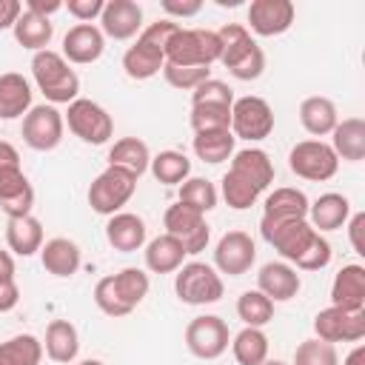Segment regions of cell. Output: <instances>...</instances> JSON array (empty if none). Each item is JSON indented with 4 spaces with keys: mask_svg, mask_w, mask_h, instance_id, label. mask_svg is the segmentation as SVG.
I'll use <instances>...</instances> for the list:
<instances>
[{
    "mask_svg": "<svg viewBox=\"0 0 365 365\" xmlns=\"http://www.w3.org/2000/svg\"><path fill=\"white\" fill-rule=\"evenodd\" d=\"M31 77H34L37 88L43 91V97L51 106H57V103H74L77 94H80V77H77V71L54 48L34 51V57H31Z\"/></svg>",
    "mask_w": 365,
    "mask_h": 365,
    "instance_id": "1",
    "label": "cell"
},
{
    "mask_svg": "<svg viewBox=\"0 0 365 365\" xmlns=\"http://www.w3.org/2000/svg\"><path fill=\"white\" fill-rule=\"evenodd\" d=\"M220 37L211 29H182L165 46V63L171 66H205L220 63Z\"/></svg>",
    "mask_w": 365,
    "mask_h": 365,
    "instance_id": "2",
    "label": "cell"
},
{
    "mask_svg": "<svg viewBox=\"0 0 365 365\" xmlns=\"http://www.w3.org/2000/svg\"><path fill=\"white\" fill-rule=\"evenodd\" d=\"M222 277L208 262H182L174 271V294L185 305H211L222 299Z\"/></svg>",
    "mask_w": 365,
    "mask_h": 365,
    "instance_id": "3",
    "label": "cell"
},
{
    "mask_svg": "<svg viewBox=\"0 0 365 365\" xmlns=\"http://www.w3.org/2000/svg\"><path fill=\"white\" fill-rule=\"evenodd\" d=\"M63 120H66L68 131H71L77 140L88 143V145H103V143H108L111 134H114V120H111V114H108L100 103L86 100V97H77L74 103H68V111L63 114Z\"/></svg>",
    "mask_w": 365,
    "mask_h": 365,
    "instance_id": "4",
    "label": "cell"
},
{
    "mask_svg": "<svg viewBox=\"0 0 365 365\" xmlns=\"http://www.w3.org/2000/svg\"><path fill=\"white\" fill-rule=\"evenodd\" d=\"M134 191H137V177H131L123 168L108 165L88 185V205H91V211H97L103 217H111L134 197Z\"/></svg>",
    "mask_w": 365,
    "mask_h": 365,
    "instance_id": "5",
    "label": "cell"
},
{
    "mask_svg": "<svg viewBox=\"0 0 365 365\" xmlns=\"http://www.w3.org/2000/svg\"><path fill=\"white\" fill-rule=\"evenodd\" d=\"M271 131H274V111H271V106L262 97H257V94L234 97V106H231V134L237 140L259 143Z\"/></svg>",
    "mask_w": 365,
    "mask_h": 365,
    "instance_id": "6",
    "label": "cell"
},
{
    "mask_svg": "<svg viewBox=\"0 0 365 365\" xmlns=\"http://www.w3.org/2000/svg\"><path fill=\"white\" fill-rule=\"evenodd\" d=\"M288 168L311 182H325L336 174L339 160L334 154V148L322 140H302L288 151Z\"/></svg>",
    "mask_w": 365,
    "mask_h": 365,
    "instance_id": "7",
    "label": "cell"
},
{
    "mask_svg": "<svg viewBox=\"0 0 365 365\" xmlns=\"http://www.w3.org/2000/svg\"><path fill=\"white\" fill-rule=\"evenodd\" d=\"M163 225H165V234H171L185 254H200L205 251L208 240H211V228L205 222V214L182 205V202H174L165 208V217H163Z\"/></svg>",
    "mask_w": 365,
    "mask_h": 365,
    "instance_id": "8",
    "label": "cell"
},
{
    "mask_svg": "<svg viewBox=\"0 0 365 365\" xmlns=\"http://www.w3.org/2000/svg\"><path fill=\"white\" fill-rule=\"evenodd\" d=\"M63 131H66V120L63 111H57V106L43 103V106H31L29 114L23 117V143L34 151H51L63 143Z\"/></svg>",
    "mask_w": 365,
    "mask_h": 365,
    "instance_id": "9",
    "label": "cell"
},
{
    "mask_svg": "<svg viewBox=\"0 0 365 365\" xmlns=\"http://www.w3.org/2000/svg\"><path fill=\"white\" fill-rule=\"evenodd\" d=\"M185 345L197 359H217L231 345V331L222 317L202 314L185 325Z\"/></svg>",
    "mask_w": 365,
    "mask_h": 365,
    "instance_id": "10",
    "label": "cell"
},
{
    "mask_svg": "<svg viewBox=\"0 0 365 365\" xmlns=\"http://www.w3.org/2000/svg\"><path fill=\"white\" fill-rule=\"evenodd\" d=\"M259 234L274 251H279L285 262L297 265L319 231H314L308 220H291V222H259Z\"/></svg>",
    "mask_w": 365,
    "mask_h": 365,
    "instance_id": "11",
    "label": "cell"
},
{
    "mask_svg": "<svg viewBox=\"0 0 365 365\" xmlns=\"http://www.w3.org/2000/svg\"><path fill=\"white\" fill-rule=\"evenodd\" d=\"M317 339L322 342H359L365 336V311H342L336 305L322 308L314 317Z\"/></svg>",
    "mask_w": 365,
    "mask_h": 365,
    "instance_id": "12",
    "label": "cell"
},
{
    "mask_svg": "<svg viewBox=\"0 0 365 365\" xmlns=\"http://www.w3.org/2000/svg\"><path fill=\"white\" fill-rule=\"evenodd\" d=\"M257 259V245L245 231H225L214 248V268L228 277H242Z\"/></svg>",
    "mask_w": 365,
    "mask_h": 365,
    "instance_id": "13",
    "label": "cell"
},
{
    "mask_svg": "<svg viewBox=\"0 0 365 365\" xmlns=\"http://www.w3.org/2000/svg\"><path fill=\"white\" fill-rule=\"evenodd\" d=\"M297 9L291 0H251L248 6V29L259 37H277L291 29Z\"/></svg>",
    "mask_w": 365,
    "mask_h": 365,
    "instance_id": "14",
    "label": "cell"
},
{
    "mask_svg": "<svg viewBox=\"0 0 365 365\" xmlns=\"http://www.w3.org/2000/svg\"><path fill=\"white\" fill-rule=\"evenodd\" d=\"M0 208L9 220L29 217L34 208V188L20 165L0 168Z\"/></svg>",
    "mask_w": 365,
    "mask_h": 365,
    "instance_id": "15",
    "label": "cell"
},
{
    "mask_svg": "<svg viewBox=\"0 0 365 365\" xmlns=\"http://www.w3.org/2000/svg\"><path fill=\"white\" fill-rule=\"evenodd\" d=\"M100 31L111 40H131L143 31V9L134 0H108L100 14Z\"/></svg>",
    "mask_w": 365,
    "mask_h": 365,
    "instance_id": "16",
    "label": "cell"
},
{
    "mask_svg": "<svg viewBox=\"0 0 365 365\" xmlns=\"http://www.w3.org/2000/svg\"><path fill=\"white\" fill-rule=\"evenodd\" d=\"M103 48H106V37L100 31V26L94 23H77L66 31L63 37V57L68 60V66H88V63H97L103 57Z\"/></svg>",
    "mask_w": 365,
    "mask_h": 365,
    "instance_id": "17",
    "label": "cell"
},
{
    "mask_svg": "<svg viewBox=\"0 0 365 365\" xmlns=\"http://www.w3.org/2000/svg\"><path fill=\"white\" fill-rule=\"evenodd\" d=\"M302 279L288 262H265L257 274V291H262L271 302H288L299 294Z\"/></svg>",
    "mask_w": 365,
    "mask_h": 365,
    "instance_id": "18",
    "label": "cell"
},
{
    "mask_svg": "<svg viewBox=\"0 0 365 365\" xmlns=\"http://www.w3.org/2000/svg\"><path fill=\"white\" fill-rule=\"evenodd\" d=\"M331 305L342 311H365V268L359 262L342 265L331 282Z\"/></svg>",
    "mask_w": 365,
    "mask_h": 365,
    "instance_id": "19",
    "label": "cell"
},
{
    "mask_svg": "<svg viewBox=\"0 0 365 365\" xmlns=\"http://www.w3.org/2000/svg\"><path fill=\"white\" fill-rule=\"evenodd\" d=\"M145 237H148V231H145L143 217H137V214H131V211H117V214H111L108 222H106V240H108V245H111L114 251H120V254L140 251V248L145 245Z\"/></svg>",
    "mask_w": 365,
    "mask_h": 365,
    "instance_id": "20",
    "label": "cell"
},
{
    "mask_svg": "<svg viewBox=\"0 0 365 365\" xmlns=\"http://www.w3.org/2000/svg\"><path fill=\"white\" fill-rule=\"evenodd\" d=\"M40 262L51 277H60V279L74 277L80 271V262H83L80 245L68 237H51L40 248Z\"/></svg>",
    "mask_w": 365,
    "mask_h": 365,
    "instance_id": "21",
    "label": "cell"
},
{
    "mask_svg": "<svg viewBox=\"0 0 365 365\" xmlns=\"http://www.w3.org/2000/svg\"><path fill=\"white\" fill-rule=\"evenodd\" d=\"M291 220H308V197L299 188H274L265 197L262 220L259 222H291Z\"/></svg>",
    "mask_w": 365,
    "mask_h": 365,
    "instance_id": "22",
    "label": "cell"
},
{
    "mask_svg": "<svg viewBox=\"0 0 365 365\" xmlns=\"http://www.w3.org/2000/svg\"><path fill=\"white\" fill-rule=\"evenodd\" d=\"M163 66H165V51L148 43L145 37H137L134 46H128L123 54V71L131 80H151L154 74L163 71Z\"/></svg>",
    "mask_w": 365,
    "mask_h": 365,
    "instance_id": "23",
    "label": "cell"
},
{
    "mask_svg": "<svg viewBox=\"0 0 365 365\" xmlns=\"http://www.w3.org/2000/svg\"><path fill=\"white\" fill-rule=\"evenodd\" d=\"M351 217V202L345 194L328 191L322 197H317L314 202H308V222L314 231H336L348 222Z\"/></svg>",
    "mask_w": 365,
    "mask_h": 365,
    "instance_id": "24",
    "label": "cell"
},
{
    "mask_svg": "<svg viewBox=\"0 0 365 365\" xmlns=\"http://www.w3.org/2000/svg\"><path fill=\"white\" fill-rule=\"evenodd\" d=\"M29 108H31V83L17 71L0 74V120L26 117Z\"/></svg>",
    "mask_w": 365,
    "mask_h": 365,
    "instance_id": "25",
    "label": "cell"
},
{
    "mask_svg": "<svg viewBox=\"0 0 365 365\" xmlns=\"http://www.w3.org/2000/svg\"><path fill=\"white\" fill-rule=\"evenodd\" d=\"M43 351L51 362H60V365H68L77 359L80 354V336H77V328L68 322V319H51L48 328H46V339H43Z\"/></svg>",
    "mask_w": 365,
    "mask_h": 365,
    "instance_id": "26",
    "label": "cell"
},
{
    "mask_svg": "<svg viewBox=\"0 0 365 365\" xmlns=\"http://www.w3.org/2000/svg\"><path fill=\"white\" fill-rule=\"evenodd\" d=\"M331 148L336 160L359 163L365 157V120L362 117H345L331 131Z\"/></svg>",
    "mask_w": 365,
    "mask_h": 365,
    "instance_id": "27",
    "label": "cell"
},
{
    "mask_svg": "<svg viewBox=\"0 0 365 365\" xmlns=\"http://www.w3.org/2000/svg\"><path fill=\"white\" fill-rule=\"evenodd\" d=\"M299 123H302V128H305L311 137H317V140L325 137V134H331L334 125L339 123V114H336L334 100L319 97V94L305 97V100L299 103Z\"/></svg>",
    "mask_w": 365,
    "mask_h": 365,
    "instance_id": "28",
    "label": "cell"
},
{
    "mask_svg": "<svg viewBox=\"0 0 365 365\" xmlns=\"http://www.w3.org/2000/svg\"><path fill=\"white\" fill-rule=\"evenodd\" d=\"M231 171H237L240 177H245L248 182H254L259 191H265L274 182V163L262 148H240L231 157Z\"/></svg>",
    "mask_w": 365,
    "mask_h": 365,
    "instance_id": "29",
    "label": "cell"
},
{
    "mask_svg": "<svg viewBox=\"0 0 365 365\" xmlns=\"http://www.w3.org/2000/svg\"><path fill=\"white\" fill-rule=\"evenodd\" d=\"M6 245L17 257H31L43 248V222L37 217H14L6 222Z\"/></svg>",
    "mask_w": 365,
    "mask_h": 365,
    "instance_id": "30",
    "label": "cell"
},
{
    "mask_svg": "<svg viewBox=\"0 0 365 365\" xmlns=\"http://www.w3.org/2000/svg\"><path fill=\"white\" fill-rule=\"evenodd\" d=\"M11 34H14V40H17L23 48H29V51H43V48H48V43H51V37H54V23H51V17H43V14H37V11L23 9V14L17 17Z\"/></svg>",
    "mask_w": 365,
    "mask_h": 365,
    "instance_id": "31",
    "label": "cell"
},
{
    "mask_svg": "<svg viewBox=\"0 0 365 365\" xmlns=\"http://www.w3.org/2000/svg\"><path fill=\"white\" fill-rule=\"evenodd\" d=\"M108 165L123 168L140 180L151 165V151L140 137H123L108 148Z\"/></svg>",
    "mask_w": 365,
    "mask_h": 365,
    "instance_id": "32",
    "label": "cell"
},
{
    "mask_svg": "<svg viewBox=\"0 0 365 365\" xmlns=\"http://www.w3.org/2000/svg\"><path fill=\"white\" fill-rule=\"evenodd\" d=\"M185 257L188 254L171 234H160L145 245V268L151 274H174L185 262Z\"/></svg>",
    "mask_w": 365,
    "mask_h": 365,
    "instance_id": "33",
    "label": "cell"
},
{
    "mask_svg": "<svg viewBox=\"0 0 365 365\" xmlns=\"http://www.w3.org/2000/svg\"><path fill=\"white\" fill-rule=\"evenodd\" d=\"M234 143H237V137L231 134V128H225V131H200V134H194L191 145L202 163L220 165L234 157Z\"/></svg>",
    "mask_w": 365,
    "mask_h": 365,
    "instance_id": "34",
    "label": "cell"
},
{
    "mask_svg": "<svg viewBox=\"0 0 365 365\" xmlns=\"http://www.w3.org/2000/svg\"><path fill=\"white\" fill-rule=\"evenodd\" d=\"M231 354L240 365H262L268 359V336L262 328H242L231 339Z\"/></svg>",
    "mask_w": 365,
    "mask_h": 365,
    "instance_id": "35",
    "label": "cell"
},
{
    "mask_svg": "<svg viewBox=\"0 0 365 365\" xmlns=\"http://www.w3.org/2000/svg\"><path fill=\"white\" fill-rule=\"evenodd\" d=\"M148 171L163 185H180V182H185L191 177V160L182 151H171L168 148V151H160L157 157H151Z\"/></svg>",
    "mask_w": 365,
    "mask_h": 365,
    "instance_id": "36",
    "label": "cell"
},
{
    "mask_svg": "<svg viewBox=\"0 0 365 365\" xmlns=\"http://www.w3.org/2000/svg\"><path fill=\"white\" fill-rule=\"evenodd\" d=\"M43 342L34 334H17L0 342V365H40Z\"/></svg>",
    "mask_w": 365,
    "mask_h": 365,
    "instance_id": "37",
    "label": "cell"
},
{
    "mask_svg": "<svg viewBox=\"0 0 365 365\" xmlns=\"http://www.w3.org/2000/svg\"><path fill=\"white\" fill-rule=\"evenodd\" d=\"M111 282H114V291L120 294V299H123L131 311L145 299V294H148V288H151L148 274H145L143 268H134V265H128V268L111 274Z\"/></svg>",
    "mask_w": 365,
    "mask_h": 365,
    "instance_id": "38",
    "label": "cell"
},
{
    "mask_svg": "<svg viewBox=\"0 0 365 365\" xmlns=\"http://www.w3.org/2000/svg\"><path fill=\"white\" fill-rule=\"evenodd\" d=\"M177 202L200 211V214H208L217 208V188L211 180L205 177H188L185 182H180V191H177Z\"/></svg>",
    "mask_w": 365,
    "mask_h": 365,
    "instance_id": "39",
    "label": "cell"
},
{
    "mask_svg": "<svg viewBox=\"0 0 365 365\" xmlns=\"http://www.w3.org/2000/svg\"><path fill=\"white\" fill-rule=\"evenodd\" d=\"M237 317L248 325V328H262L274 319V302L262 294V291H242L237 299Z\"/></svg>",
    "mask_w": 365,
    "mask_h": 365,
    "instance_id": "40",
    "label": "cell"
},
{
    "mask_svg": "<svg viewBox=\"0 0 365 365\" xmlns=\"http://www.w3.org/2000/svg\"><path fill=\"white\" fill-rule=\"evenodd\" d=\"M222 66H225L228 74L237 77V80H257V77L265 71V51H262V48L257 46V40H254V43H248L242 51H237L234 57H228Z\"/></svg>",
    "mask_w": 365,
    "mask_h": 365,
    "instance_id": "41",
    "label": "cell"
},
{
    "mask_svg": "<svg viewBox=\"0 0 365 365\" xmlns=\"http://www.w3.org/2000/svg\"><path fill=\"white\" fill-rule=\"evenodd\" d=\"M220 188H222V197H225V202L234 208V211H242V208H251L254 202H257V197L262 194L254 182H248L245 177H240L237 171H225L222 174V182H220Z\"/></svg>",
    "mask_w": 365,
    "mask_h": 365,
    "instance_id": "42",
    "label": "cell"
},
{
    "mask_svg": "<svg viewBox=\"0 0 365 365\" xmlns=\"http://www.w3.org/2000/svg\"><path fill=\"white\" fill-rule=\"evenodd\" d=\"M191 128H194V134H200V131H225V128H231V108L197 103V106H191Z\"/></svg>",
    "mask_w": 365,
    "mask_h": 365,
    "instance_id": "43",
    "label": "cell"
},
{
    "mask_svg": "<svg viewBox=\"0 0 365 365\" xmlns=\"http://www.w3.org/2000/svg\"><path fill=\"white\" fill-rule=\"evenodd\" d=\"M294 365H339L336 348L322 339H305L294 351Z\"/></svg>",
    "mask_w": 365,
    "mask_h": 365,
    "instance_id": "44",
    "label": "cell"
},
{
    "mask_svg": "<svg viewBox=\"0 0 365 365\" xmlns=\"http://www.w3.org/2000/svg\"><path fill=\"white\" fill-rule=\"evenodd\" d=\"M163 77L174 88L194 91L200 83H205L211 77V68H205V66H171V63H165L163 66Z\"/></svg>",
    "mask_w": 365,
    "mask_h": 365,
    "instance_id": "45",
    "label": "cell"
},
{
    "mask_svg": "<svg viewBox=\"0 0 365 365\" xmlns=\"http://www.w3.org/2000/svg\"><path fill=\"white\" fill-rule=\"evenodd\" d=\"M94 305L106 314V317H128L131 314V308L120 299V294L114 291V282H111V274L108 277H100L97 279V285H94Z\"/></svg>",
    "mask_w": 365,
    "mask_h": 365,
    "instance_id": "46",
    "label": "cell"
},
{
    "mask_svg": "<svg viewBox=\"0 0 365 365\" xmlns=\"http://www.w3.org/2000/svg\"><path fill=\"white\" fill-rule=\"evenodd\" d=\"M197 103H208V106H225V108H231V106H234V91H231L228 83L208 77L205 83H200V86L191 91V106H197Z\"/></svg>",
    "mask_w": 365,
    "mask_h": 365,
    "instance_id": "47",
    "label": "cell"
},
{
    "mask_svg": "<svg viewBox=\"0 0 365 365\" xmlns=\"http://www.w3.org/2000/svg\"><path fill=\"white\" fill-rule=\"evenodd\" d=\"M331 242L322 237V234H317L314 237V242L308 245V251L299 257V262H297V268L299 271H322L328 262H331Z\"/></svg>",
    "mask_w": 365,
    "mask_h": 365,
    "instance_id": "48",
    "label": "cell"
},
{
    "mask_svg": "<svg viewBox=\"0 0 365 365\" xmlns=\"http://www.w3.org/2000/svg\"><path fill=\"white\" fill-rule=\"evenodd\" d=\"M103 6H106V0H68V3H66L68 14H71L74 20H80V23L97 20V17L103 14Z\"/></svg>",
    "mask_w": 365,
    "mask_h": 365,
    "instance_id": "49",
    "label": "cell"
},
{
    "mask_svg": "<svg viewBox=\"0 0 365 365\" xmlns=\"http://www.w3.org/2000/svg\"><path fill=\"white\" fill-rule=\"evenodd\" d=\"M348 240H351V248L362 257L365 254V240H362V234H365V211H356V214H351L348 217Z\"/></svg>",
    "mask_w": 365,
    "mask_h": 365,
    "instance_id": "50",
    "label": "cell"
},
{
    "mask_svg": "<svg viewBox=\"0 0 365 365\" xmlns=\"http://www.w3.org/2000/svg\"><path fill=\"white\" fill-rule=\"evenodd\" d=\"M163 11L171 17H194L202 11V0H163Z\"/></svg>",
    "mask_w": 365,
    "mask_h": 365,
    "instance_id": "51",
    "label": "cell"
},
{
    "mask_svg": "<svg viewBox=\"0 0 365 365\" xmlns=\"http://www.w3.org/2000/svg\"><path fill=\"white\" fill-rule=\"evenodd\" d=\"M20 302L17 279H0V314H9Z\"/></svg>",
    "mask_w": 365,
    "mask_h": 365,
    "instance_id": "52",
    "label": "cell"
},
{
    "mask_svg": "<svg viewBox=\"0 0 365 365\" xmlns=\"http://www.w3.org/2000/svg\"><path fill=\"white\" fill-rule=\"evenodd\" d=\"M20 14H23V3L20 0H0V31L14 29Z\"/></svg>",
    "mask_w": 365,
    "mask_h": 365,
    "instance_id": "53",
    "label": "cell"
},
{
    "mask_svg": "<svg viewBox=\"0 0 365 365\" xmlns=\"http://www.w3.org/2000/svg\"><path fill=\"white\" fill-rule=\"evenodd\" d=\"M26 9H29V11H37V14H43V17H51L54 11L63 9V3H60V0H26Z\"/></svg>",
    "mask_w": 365,
    "mask_h": 365,
    "instance_id": "54",
    "label": "cell"
},
{
    "mask_svg": "<svg viewBox=\"0 0 365 365\" xmlns=\"http://www.w3.org/2000/svg\"><path fill=\"white\" fill-rule=\"evenodd\" d=\"M6 165H20V151L11 143L0 140V168H6Z\"/></svg>",
    "mask_w": 365,
    "mask_h": 365,
    "instance_id": "55",
    "label": "cell"
},
{
    "mask_svg": "<svg viewBox=\"0 0 365 365\" xmlns=\"http://www.w3.org/2000/svg\"><path fill=\"white\" fill-rule=\"evenodd\" d=\"M0 279H14V257H11V251H0Z\"/></svg>",
    "mask_w": 365,
    "mask_h": 365,
    "instance_id": "56",
    "label": "cell"
},
{
    "mask_svg": "<svg viewBox=\"0 0 365 365\" xmlns=\"http://www.w3.org/2000/svg\"><path fill=\"white\" fill-rule=\"evenodd\" d=\"M342 365H365V345H362V342H356V345L345 354Z\"/></svg>",
    "mask_w": 365,
    "mask_h": 365,
    "instance_id": "57",
    "label": "cell"
},
{
    "mask_svg": "<svg viewBox=\"0 0 365 365\" xmlns=\"http://www.w3.org/2000/svg\"><path fill=\"white\" fill-rule=\"evenodd\" d=\"M77 365H103L100 359H83V362H77Z\"/></svg>",
    "mask_w": 365,
    "mask_h": 365,
    "instance_id": "58",
    "label": "cell"
},
{
    "mask_svg": "<svg viewBox=\"0 0 365 365\" xmlns=\"http://www.w3.org/2000/svg\"><path fill=\"white\" fill-rule=\"evenodd\" d=\"M262 365H285V362H279V359H265Z\"/></svg>",
    "mask_w": 365,
    "mask_h": 365,
    "instance_id": "59",
    "label": "cell"
}]
</instances>
